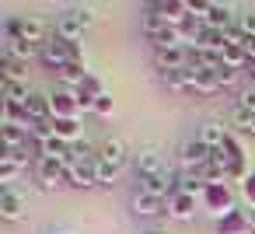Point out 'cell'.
I'll list each match as a JSON object with an SVG mask.
<instances>
[{
	"label": "cell",
	"mask_w": 255,
	"mask_h": 234,
	"mask_svg": "<svg viewBox=\"0 0 255 234\" xmlns=\"http://www.w3.org/2000/svg\"><path fill=\"white\" fill-rule=\"evenodd\" d=\"M199 206L203 210H210V213H217L220 220L227 217V213H234V196H231V189L227 185H203V192H199Z\"/></svg>",
	"instance_id": "obj_1"
},
{
	"label": "cell",
	"mask_w": 255,
	"mask_h": 234,
	"mask_svg": "<svg viewBox=\"0 0 255 234\" xmlns=\"http://www.w3.org/2000/svg\"><path fill=\"white\" fill-rule=\"evenodd\" d=\"M67 182L77 185V189H91V185H98V157L70 161V164H67Z\"/></svg>",
	"instance_id": "obj_2"
},
{
	"label": "cell",
	"mask_w": 255,
	"mask_h": 234,
	"mask_svg": "<svg viewBox=\"0 0 255 234\" xmlns=\"http://www.w3.org/2000/svg\"><path fill=\"white\" fill-rule=\"evenodd\" d=\"M154 63H157L161 74H178V70H185V67L192 63V49H185V46L157 49V53H154Z\"/></svg>",
	"instance_id": "obj_3"
},
{
	"label": "cell",
	"mask_w": 255,
	"mask_h": 234,
	"mask_svg": "<svg viewBox=\"0 0 255 234\" xmlns=\"http://www.w3.org/2000/svg\"><path fill=\"white\" fill-rule=\"evenodd\" d=\"M178 157H182V168H189V171H203V168L213 161V150L196 136V140H185V143H182V154H178Z\"/></svg>",
	"instance_id": "obj_4"
},
{
	"label": "cell",
	"mask_w": 255,
	"mask_h": 234,
	"mask_svg": "<svg viewBox=\"0 0 255 234\" xmlns=\"http://www.w3.org/2000/svg\"><path fill=\"white\" fill-rule=\"evenodd\" d=\"M49 112H53L56 119H77V112H81V98H77V91H70V88L53 91V95H49Z\"/></svg>",
	"instance_id": "obj_5"
},
{
	"label": "cell",
	"mask_w": 255,
	"mask_h": 234,
	"mask_svg": "<svg viewBox=\"0 0 255 234\" xmlns=\"http://www.w3.org/2000/svg\"><path fill=\"white\" fill-rule=\"evenodd\" d=\"M35 175H39V185H42V189H56L60 182H67V161H56V157H39Z\"/></svg>",
	"instance_id": "obj_6"
},
{
	"label": "cell",
	"mask_w": 255,
	"mask_h": 234,
	"mask_svg": "<svg viewBox=\"0 0 255 234\" xmlns=\"http://www.w3.org/2000/svg\"><path fill=\"white\" fill-rule=\"evenodd\" d=\"M196 210H199V196H196V192L178 189V192L168 196V217H175V220H192Z\"/></svg>",
	"instance_id": "obj_7"
},
{
	"label": "cell",
	"mask_w": 255,
	"mask_h": 234,
	"mask_svg": "<svg viewBox=\"0 0 255 234\" xmlns=\"http://www.w3.org/2000/svg\"><path fill=\"white\" fill-rule=\"evenodd\" d=\"M39 56H42V63H46V67H53L56 74H60L67 63H74V56H70V42H63V39L46 42V46L39 49Z\"/></svg>",
	"instance_id": "obj_8"
},
{
	"label": "cell",
	"mask_w": 255,
	"mask_h": 234,
	"mask_svg": "<svg viewBox=\"0 0 255 234\" xmlns=\"http://www.w3.org/2000/svg\"><path fill=\"white\" fill-rule=\"evenodd\" d=\"M98 161H105V164H112V168H126V161H129V150H126V143L119 140V136H109L105 143H102V150H98Z\"/></svg>",
	"instance_id": "obj_9"
},
{
	"label": "cell",
	"mask_w": 255,
	"mask_h": 234,
	"mask_svg": "<svg viewBox=\"0 0 255 234\" xmlns=\"http://www.w3.org/2000/svg\"><path fill=\"white\" fill-rule=\"evenodd\" d=\"M133 168H136V175L140 178H150V175H157V171H164V161H161V154H157V147L154 143H147L140 154H136V161H133Z\"/></svg>",
	"instance_id": "obj_10"
},
{
	"label": "cell",
	"mask_w": 255,
	"mask_h": 234,
	"mask_svg": "<svg viewBox=\"0 0 255 234\" xmlns=\"http://www.w3.org/2000/svg\"><path fill=\"white\" fill-rule=\"evenodd\" d=\"M140 189L150 192V196H161V199H164V196L178 192V189H175V171L164 168V171H157V175H150V178H140Z\"/></svg>",
	"instance_id": "obj_11"
},
{
	"label": "cell",
	"mask_w": 255,
	"mask_h": 234,
	"mask_svg": "<svg viewBox=\"0 0 255 234\" xmlns=\"http://www.w3.org/2000/svg\"><path fill=\"white\" fill-rule=\"evenodd\" d=\"M0 217L4 220H21L25 217V196L14 192V189H4L0 192Z\"/></svg>",
	"instance_id": "obj_12"
},
{
	"label": "cell",
	"mask_w": 255,
	"mask_h": 234,
	"mask_svg": "<svg viewBox=\"0 0 255 234\" xmlns=\"http://www.w3.org/2000/svg\"><path fill=\"white\" fill-rule=\"evenodd\" d=\"M129 206H133V213H136V217H143V220H147V217L164 213V199H161V196H150V192H143V189L133 196V203H129Z\"/></svg>",
	"instance_id": "obj_13"
},
{
	"label": "cell",
	"mask_w": 255,
	"mask_h": 234,
	"mask_svg": "<svg viewBox=\"0 0 255 234\" xmlns=\"http://www.w3.org/2000/svg\"><path fill=\"white\" fill-rule=\"evenodd\" d=\"M56 39H63V42H77V39H84V25L74 18V11H63V14L56 18Z\"/></svg>",
	"instance_id": "obj_14"
},
{
	"label": "cell",
	"mask_w": 255,
	"mask_h": 234,
	"mask_svg": "<svg viewBox=\"0 0 255 234\" xmlns=\"http://www.w3.org/2000/svg\"><path fill=\"white\" fill-rule=\"evenodd\" d=\"M18 39H25V42L42 49L46 46V25L35 21V18H18Z\"/></svg>",
	"instance_id": "obj_15"
},
{
	"label": "cell",
	"mask_w": 255,
	"mask_h": 234,
	"mask_svg": "<svg viewBox=\"0 0 255 234\" xmlns=\"http://www.w3.org/2000/svg\"><path fill=\"white\" fill-rule=\"evenodd\" d=\"M4 56H11L18 63H28L32 56H39V46H32L25 39H11V42H4Z\"/></svg>",
	"instance_id": "obj_16"
},
{
	"label": "cell",
	"mask_w": 255,
	"mask_h": 234,
	"mask_svg": "<svg viewBox=\"0 0 255 234\" xmlns=\"http://www.w3.org/2000/svg\"><path fill=\"white\" fill-rule=\"evenodd\" d=\"M46 116H49V98L32 91V98L25 102V119L35 126V122H46Z\"/></svg>",
	"instance_id": "obj_17"
},
{
	"label": "cell",
	"mask_w": 255,
	"mask_h": 234,
	"mask_svg": "<svg viewBox=\"0 0 255 234\" xmlns=\"http://www.w3.org/2000/svg\"><path fill=\"white\" fill-rule=\"evenodd\" d=\"M32 98V91H28V84L25 81H4V102H11V105H21L25 109V102Z\"/></svg>",
	"instance_id": "obj_18"
},
{
	"label": "cell",
	"mask_w": 255,
	"mask_h": 234,
	"mask_svg": "<svg viewBox=\"0 0 255 234\" xmlns=\"http://www.w3.org/2000/svg\"><path fill=\"white\" fill-rule=\"evenodd\" d=\"M227 136H231V133H227V129L220 126V122H206V126H203V133H199V140H203V143H206L210 150L224 147V143H227Z\"/></svg>",
	"instance_id": "obj_19"
},
{
	"label": "cell",
	"mask_w": 255,
	"mask_h": 234,
	"mask_svg": "<svg viewBox=\"0 0 255 234\" xmlns=\"http://www.w3.org/2000/svg\"><path fill=\"white\" fill-rule=\"evenodd\" d=\"M60 81H63L67 88H77V91H81V84L88 81V70H84V63H67V67L60 70Z\"/></svg>",
	"instance_id": "obj_20"
},
{
	"label": "cell",
	"mask_w": 255,
	"mask_h": 234,
	"mask_svg": "<svg viewBox=\"0 0 255 234\" xmlns=\"http://www.w3.org/2000/svg\"><path fill=\"white\" fill-rule=\"evenodd\" d=\"M231 122H234L241 133H255V112H248V109H238V105H234V112H231Z\"/></svg>",
	"instance_id": "obj_21"
},
{
	"label": "cell",
	"mask_w": 255,
	"mask_h": 234,
	"mask_svg": "<svg viewBox=\"0 0 255 234\" xmlns=\"http://www.w3.org/2000/svg\"><path fill=\"white\" fill-rule=\"evenodd\" d=\"M0 63H4V81H25L28 63H18V60H11V56H4Z\"/></svg>",
	"instance_id": "obj_22"
},
{
	"label": "cell",
	"mask_w": 255,
	"mask_h": 234,
	"mask_svg": "<svg viewBox=\"0 0 255 234\" xmlns=\"http://www.w3.org/2000/svg\"><path fill=\"white\" fill-rule=\"evenodd\" d=\"M25 168L21 164H14V161H7V157H0V182H4V189H11V182L21 175Z\"/></svg>",
	"instance_id": "obj_23"
},
{
	"label": "cell",
	"mask_w": 255,
	"mask_h": 234,
	"mask_svg": "<svg viewBox=\"0 0 255 234\" xmlns=\"http://www.w3.org/2000/svg\"><path fill=\"white\" fill-rule=\"evenodd\" d=\"M224 63H227V67H234V70H241V67L248 63L245 46H227V49H224Z\"/></svg>",
	"instance_id": "obj_24"
},
{
	"label": "cell",
	"mask_w": 255,
	"mask_h": 234,
	"mask_svg": "<svg viewBox=\"0 0 255 234\" xmlns=\"http://www.w3.org/2000/svg\"><path fill=\"white\" fill-rule=\"evenodd\" d=\"M91 112H98L102 119H109V116L116 112V105H112V95H109V91H105V95H98V98H95V109H91Z\"/></svg>",
	"instance_id": "obj_25"
},
{
	"label": "cell",
	"mask_w": 255,
	"mask_h": 234,
	"mask_svg": "<svg viewBox=\"0 0 255 234\" xmlns=\"http://www.w3.org/2000/svg\"><path fill=\"white\" fill-rule=\"evenodd\" d=\"M116 178H119V168H112V164L98 161V185H112Z\"/></svg>",
	"instance_id": "obj_26"
},
{
	"label": "cell",
	"mask_w": 255,
	"mask_h": 234,
	"mask_svg": "<svg viewBox=\"0 0 255 234\" xmlns=\"http://www.w3.org/2000/svg\"><path fill=\"white\" fill-rule=\"evenodd\" d=\"M81 91H84V95H91V98H98V95H105V84H102L95 74H88V81L81 84Z\"/></svg>",
	"instance_id": "obj_27"
},
{
	"label": "cell",
	"mask_w": 255,
	"mask_h": 234,
	"mask_svg": "<svg viewBox=\"0 0 255 234\" xmlns=\"http://www.w3.org/2000/svg\"><path fill=\"white\" fill-rule=\"evenodd\" d=\"M238 74H241V70H234V67H227V63H224V67L217 70V81H220V88L234 84V81H238Z\"/></svg>",
	"instance_id": "obj_28"
},
{
	"label": "cell",
	"mask_w": 255,
	"mask_h": 234,
	"mask_svg": "<svg viewBox=\"0 0 255 234\" xmlns=\"http://www.w3.org/2000/svg\"><path fill=\"white\" fill-rule=\"evenodd\" d=\"M238 109H248V112H255V88H245V91L238 95Z\"/></svg>",
	"instance_id": "obj_29"
},
{
	"label": "cell",
	"mask_w": 255,
	"mask_h": 234,
	"mask_svg": "<svg viewBox=\"0 0 255 234\" xmlns=\"http://www.w3.org/2000/svg\"><path fill=\"white\" fill-rule=\"evenodd\" d=\"M70 11H74V18H77L84 28H91V21H95V11H91V7H70Z\"/></svg>",
	"instance_id": "obj_30"
},
{
	"label": "cell",
	"mask_w": 255,
	"mask_h": 234,
	"mask_svg": "<svg viewBox=\"0 0 255 234\" xmlns=\"http://www.w3.org/2000/svg\"><path fill=\"white\" fill-rule=\"evenodd\" d=\"M238 28L245 32V39H255V14H241V21H238Z\"/></svg>",
	"instance_id": "obj_31"
},
{
	"label": "cell",
	"mask_w": 255,
	"mask_h": 234,
	"mask_svg": "<svg viewBox=\"0 0 255 234\" xmlns=\"http://www.w3.org/2000/svg\"><path fill=\"white\" fill-rule=\"evenodd\" d=\"M241 189H245V199H248V203H252V210H255V171H252V175H245V185H241Z\"/></svg>",
	"instance_id": "obj_32"
},
{
	"label": "cell",
	"mask_w": 255,
	"mask_h": 234,
	"mask_svg": "<svg viewBox=\"0 0 255 234\" xmlns=\"http://www.w3.org/2000/svg\"><path fill=\"white\" fill-rule=\"evenodd\" d=\"M46 234H77V231H74V227H49Z\"/></svg>",
	"instance_id": "obj_33"
},
{
	"label": "cell",
	"mask_w": 255,
	"mask_h": 234,
	"mask_svg": "<svg viewBox=\"0 0 255 234\" xmlns=\"http://www.w3.org/2000/svg\"><path fill=\"white\" fill-rule=\"evenodd\" d=\"M248 224H252V231H255V210H248Z\"/></svg>",
	"instance_id": "obj_34"
},
{
	"label": "cell",
	"mask_w": 255,
	"mask_h": 234,
	"mask_svg": "<svg viewBox=\"0 0 255 234\" xmlns=\"http://www.w3.org/2000/svg\"><path fill=\"white\" fill-rule=\"evenodd\" d=\"M252 74H255V60H252Z\"/></svg>",
	"instance_id": "obj_35"
}]
</instances>
